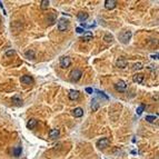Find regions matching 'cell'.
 <instances>
[{"label": "cell", "instance_id": "obj_20", "mask_svg": "<svg viewBox=\"0 0 159 159\" xmlns=\"http://www.w3.org/2000/svg\"><path fill=\"white\" fill-rule=\"evenodd\" d=\"M50 5V1L49 0H42L41 2H40V7H41V9H48V7H49Z\"/></svg>", "mask_w": 159, "mask_h": 159}, {"label": "cell", "instance_id": "obj_12", "mask_svg": "<svg viewBox=\"0 0 159 159\" xmlns=\"http://www.w3.org/2000/svg\"><path fill=\"white\" fill-rule=\"evenodd\" d=\"M133 82H137V84H141L143 81V75L142 73H136L135 76L132 77Z\"/></svg>", "mask_w": 159, "mask_h": 159}, {"label": "cell", "instance_id": "obj_11", "mask_svg": "<svg viewBox=\"0 0 159 159\" xmlns=\"http://www.w3.org/2000/svg\"><path fill=\"white\" fill-rule=\"evenodd\" d=\"M60 135V131L59 129H51V130L49 131V138L50 139H56L58 138Z\"/></svg>", "mask_w": 159, "mask_h": 159}, {"label": "cell", "instance_id": "obj_3", "mask_svg": "<svg viewBox=\"0 0 159 159\" xmlns=\"http://www.w3.org/2000/svg\"><path fill=\"white\" fill-rule=\"evenodd\" d=\"M109 143H110V140L108 138H101L99 139V140L97 141V147L99 149H105V148H107L108 146H109Z\"/></svg>", "mask_w": 159, "mask_h": 159}, {"label": "cell", "instance_id": "obj_23", "mask_svg": "<svg viewBox=\"0 0 159 159\" xmlns=\"http://www.w3.org/2000/svg\"><path fill=\"white\" fill-rule=\"evenodd\" d=\"M95 91L98 94V96H100V97H102L104 99H106V100H108L109 99V97L107 96V95H105V92L104 91H100V90H95Z\"/></svg>", "mask_w": 159, "mask_h": 159}, {"label": "cell", "instance_id": "obj_24", "mask_svg": "<svg viewBox=\"0 0 159 159\" xmlns=\"http://www.w3.org/2000/svg\"><path fill=\"white\" fill-rule=\"evenodd\" d=\"M156 119H157V116H146V120L148 123H155Z\"/></svg>", "mask_w": 159, "mask_h": 159}, {"label": "cell", "instance_id": "obj_5", "mask_svg": "<svg viewBox=\"0 0 159 159\" xmlns=\"http://www.w3.org/2000/svg\"><path fill=\"white\" fill-rule=\"evenodd\" d=\"M126 88H127V84H126V81H124V80H119L117 84L115 85V89L117 91H125Z\"/></svg>", "mask_w": 159, "mask_h": 159}, {"label": "cell", "instance_id": "obj_13", "mask_svg": "<svg viewBox=\"0 0 159 159\" xmlns=\"http://www.w3.org/2000/svg\"><path fill=\"white\" fill-rule=\"evenodd\" d=\"M79 95H80V92H79L78 90H71V91L69 92V99H70V100L78 99Z\"/></svg>", "mask_w": 159, "mask_h": 159}, {"label": "cell", "instance_id": "obj_22", "mask_svg": "<svg viewBox=\"0 0 159 159\" xmlns=\"http://www.w3.org/2000/svg\"><path fill=\"white\" fill-rule=\"evenodd\" d=\"M20 154H21V147L17 146L16 148L13 149V155H15L16 157H18V156H20Z\"/></svg>", "mask_w": 159, "mask_h": 159}, {"label": "cell", "instance_id": "obj_30", "mask_svg": "<svg viewBox=\"0 0 159 159\" xmlns=\"http://www.w3.org/2000/svg\"><path fill=\"white\" fill-rule=\"evenodd\" d=\"M0 9H1V10L3 11V15H7V13H6L5 8H3V5H2V2H1V1H0Z\"/></svg>", "mask_w": 159, "mask_h": 159}, {"label": "cell", "instance_id": "obj_6", "mask_svg": "<svg viewBox=\"0 0 159 159\" xmlns=\"http://www.w3.org/2000/svg\"><path fill=\"white\" fill-rule=\"evenodd\" d=\"M116 6H117V1H115V0H106L105 1V8L107 9V10L115 9Z\"/></svg>", "mask_w": 159, "mask_h": 159}, {"label": "cell", "instance_id": "obj_25", "mask_svg": "<svg viewBox=\"0 0 159 159\" xmlns=\"http://www.w3.org/2000/svg\"><path fill=\"white\" fill-rule=\"evenodd\" d=\"M143 110H145V106H143V105H140V106L137 108V111H136V112H137V115H138V116H140L141 114H142Z\"/></svg>", "mask_w": 159, "mask_h": 159}, {"label": "cell", "instance_id": "obj_14", "mask_svg": "<svg viewBox=\"0 0 159 159\" xmlns=\"http://www.w3.org/2000/svg\"><path fill=\"white\" fill-rule=\"evenodd\" d=\"M92 38H94L92 32H90V31L84 32V36H82V40H84V41H90V40H92Z\"/></svg>", "mask_w": 159, "mask_h": 159}, {"label": "cell", "instance_id": "obj_8", "mask_svg": "<svg viewBox=\"0 0 159 159\" xmlns=\"http://www.w3.org/2000/svg\"><path fill=\"white\" fill-rule=\"evenodd\" d=\"M128 65V61L126 59H124V58H119V59L116 61V66H117L118 68H120V69H124V68H126Z\"/></svg>", "mask_w": 159, "mask_h": 159}, {"label": "cell", "instance_id": "obj_32", "mask_svg": "<svg viewBox=\"0 0 159 159\" xmlns=\"http://www.w3.org/2000/svg\"><path fill=\"white\" fill-rule=\"evenodd\" d=\"M0 22H1V19H0Z\"/></svg>", "mask_w": 159, "mask_h": 159}, {"label": "cell", "instance_id": "obj_17", "mask_svg": "<svg viewBox=\"0 0 159 159\" xmlns=\"http://www.w3.org/2000/svg\"><path fill=\"white\" fill-rule=\"evenodd\" d=\"M98 108H99V102H98V100H97L96 98H94V99L91 100V109H92V111H97Z\"/></svg>", "mask_w": 159, "mask_h": 159}, {"label": "cell", "instance_id": "obj_1", "mask_svg": "<svg viewBox=\"0 0 159 159\" xmlns=\"http://www.w3.org/2000/svg\"><path fill=\"white\" fill-rule=\"evenodd\" d=\"M131 36H132L131 31H129V30H125V31H123L121 34H119L118 39H119V41L121 42V44H128L129 40L131 39Z\"/></svg>", "mask_w": 159, "mask_h": 159}, {"label": "cell", "instance_id": "obj_19", "mask_svg": "<svg viewBox=\"0 0 159 159\" xmlns=\"http://www.w3.org/2000/svg\"><path fill=\"white\" fill-rule=\"evenodd\" d=\"M104 40L107 42V44H110V42H112V40H114V36L110 34H106L104 37Z\"/></svg>", "mask_w": 159, "mask_h": 159}, {"label": "cell", "instance_id": "obj_26", "mask_svg": "<svg viewBox=\"0 0 159 159\" xmlns=\"http://www.w3.org/2000/svg\"><path fill=\"white\" fill-rule=\"evenodd\" d=\"M133 70H140L141 68H142V65H141L140 62H137V63H135V65H133Z\"/></svg>", "mask_w": 159, "mask_h": 159}, {"label": "cell", "instance_id": "obj_2", "mask_svg": "<svg viewBox=\"0 0 159 159\" xmlns=\"http://www.w3.org/2000/svg\"><path fill=\"white\" fill-rule=\"evenodd\" d=\"M68 27H69V20H67L65 18L60 19L59 22H58V30L59 31H66L68 29Z\"/></svg>", "mask_w": 159, "mask_h": 159}, {"label": "cell", "instance_id": "obj_28", "mask_svg": "<svg viewBox=\"0 0 159 159\" xmlns=\"http://www.w3.org/2000/svg\"><path fill=\"white\" fill-rule=\"evenodd\" d=\"M76 31L78 32V34H82L85 30H84V28H81V27H78V28H76Z\"/></svg>", "mask_w": 159, "mask_h": 159}, {"label": "cell", "instance_id": "obj_10", "mask_svg": "<svg viewBox=\"0 0 159 159\" xmlns=\"http://www.w3.org/2000/svg\"><path fill=\"white\" fill-rule=\"evenodd\" d=\"M72 115L77 118L82 117V116H84V110H82V108H80V107L75 108V109L72 110Z\"/></svg>", "mask_w": 159, "mask_h": 159}, {"label": "cell", "instance_id": "obj_4", "mask_svg": "<svg viewBox=\"0 0 159 159\" xmlns=\"http://www.w3.org/2000/svg\"><path fill=\"white\" fill-rule=\"evenodd\" d=\"M81 76H82V72H81L79 69H75V70L71 71L70 73V78L72 81H78L79 79L81 78Z\"/></svg>", "mask_w": 159, "mask_h": 159}, {"label": "cell", "instance_id": "obj_7", "mask_svg": "<svg viewBox=\"0 0 159 159\" xmlns=\"http://www.w3.org/2000/svg\"><path fill=\"white\" fill-rule=\"evenodd\" d=\"M71 65V60L69 57H61L60 58V66L62 68H68Z\"/></svg>", "mask_w": 159, "mask_h": 159}, {"label": "cell", "instance_id": "obj_29", "mask_svg": "<svg viewBox=\"0 0 159 159\" xmlns=\"http://www.w3.org/2000/svg\"><path fill=\"white\" fill-rule=\"evenodd\" d=\"M86 92H87V94H92V92H94V89L90 88V87H87V88H86Z\"/></svg>", "mask_w": 159, "mask_h": 159}, {"label": "cell", "instance_id": "obj_21", "mask_svg": "<svg viewBox=\"0 0 159 159\" xmlns=\"http://www.w3.org/2000/svg\"><path fill=\"white\" fill-rule=\"evenodd\" d=\"M12 102H15L17 106H21V105H22V100H21L18 96H13L12 97Z\"/></svg>", "mask_w": 159, "mask_h": 159}, {"label": "cell", "instance_id": "obj_27", "mask_svg": "<svg viewBox=\"0 0 159 159\" xmlns=\"http://www.w3.org/2000/svg\"><path fill=\"white\" fill-rule=\"evenodd\" d=\"M15 53H16V51H15V50H8V51H6V56H7V57H9V56H12V55H15Z\"/></svg>", "mask_w": 159, "mask_h": 159}, {"label": "cell", "instance_id": "obj_16", "mask_svg": "<svg viewBox=\"0 0 159 159\" xmlns=\"http://www.w3.org/2000/svg\"><path fill=\"white\" fill-rule=\"evenodd\" d=\"M25 56H26L28 59H31V60H34L35 58H36V55H35V51L32 49H29V50H27L26 52H25Z\"/></svg>", "mask_w": 159, "mask_h": 159}, {"label": "cell", "instance_id": "obj_18", "mask_svg": "<svg viewBox=\"0 0 159 159\" xmlns=\"http://www.w3.org/2000/svg\"><path fill=\"white\" fill-rule=\"evenodd\" d=\"M36 126H37V120L36 119H30L28 123H27V127H28L29 129H34Z\"/></svg>", "mask_w": 159, "mask_h": 159}, {"label": "cell", "instance_id": "obj_9", "mask_svg": "<svg viewBox=\"0 0 159 159\" xmlns=\"http://www.w3.org/2000/svg\"><path fill=\"white\" fill-rule=\"evenodd\" d=\"M20 81L25 85H30L34 82V79H32V77H30V76H22L20 78Z\"/></svg>", "mask_w": 159, "mask_h": 159}, {"label": "cell", "instance_id": "obj_15", "mask_svg": "<svg viewBox=\"0 0 159 159\" xmlns=\"http://www.w3.org/2000/svg\"><path fill=\"white\" fill-rule=\"evenodd\" d=\"M88 13L86 12H79L78 16H77V18H78L79 21H81V22H84V21H86L87 19H88Z\"/></svg>", "mask_w": 159, "mask_h": 159}, {"label": "cell", "instance_id": "obj_31", "mask_svg": "<svg viewBox=\"0 0 159 159\" xmlns=\"http://www.w3.org/2000/svg\"><path fill=\"white\" fill-rule=\"evenodd\" d=\"M151 58H152V59H158V53H156V55H151Z\"/></svg>", "mask_w": 159, "mask_h": 159}]
</instances>
